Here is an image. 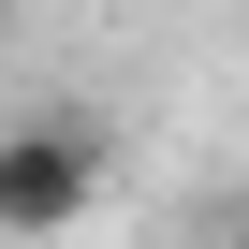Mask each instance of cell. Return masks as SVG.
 Returning <instances> with one entry per match:
<instances>
[{"instance_id":"6da1fadb","label":"cell","mask_w":249,"mask_h":249,"mask_svg":"<svg viewBox=\"0 0 249 249\" xmlns=\"http://www.w3.org/2000/svg\"><path fill=\"white\" fill-rule=\"evenodd\" d=\"M103 117H0V234L15 249H44V234H73L88 205H103Z\"/></svg>"},{"instance_id":"7a4b0ae2","label":"cell","mask_w":249,"mask_h":249,"mask_svg":"<svg viewBox=\"0 0 249 249\" xmlns=\"http://www.w3.org/2000/svg\"><path fill=\"white\" fill-rule=\"evenodd\" d=\"M234 249H249V205H234Z\"/></svg>"},{"instance_id":"3957f363","label":"cell","mask_w":249,"mask_h":249,"mask_svg":"<svg viewBox=\"0 0 249 249\" xmlns=\"http://www.w3.org/2000/svg\"><path fill=\"white\" fill-rule=\"evenodd\" d=\"M0 30H15V0H0Z\"/></svg>"}]
</instances>
